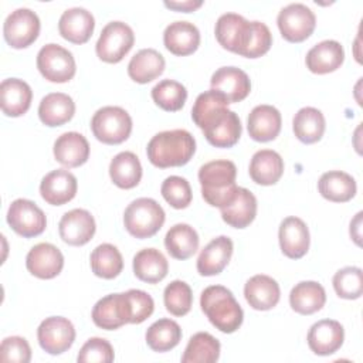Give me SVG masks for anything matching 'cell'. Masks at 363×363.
<instances>
[{"label": "cell", "instance_id": "cell-48", "mask_svg": "<svg viewBox=\"0 0 363 363\" xmlns=\"http://www.w3.org/2000/svg\"><path fill=\"white\" fill-rule=\"evenodd\" d=\"M126 296L130 306V323L145 322L155 311L153 298L142 289H129Z\"/></svg>", "mask_w": 363, "mask_h": 363}, {"label": "cell", "instance_id": "cell-38", "mask_svg": "<svg viewBox=\"0 0 363 363\" xmlns=\"http://www.w3.org/2000/svg\"><path fill=\"white\" fill-rule=\"evenodd\" d=\"M109 176L119 189H133L142 179V164L133 152H121L109 163Z\"/></svg>", "mask_w": 363, "mask_h": 363}, {"label": "cell", "instance_id": "cell-32", "mask_svg": "<svg viewBox=\"0 0 363 363\" xmlns=\"http://www.w3.org/2000/svg\"><path fill=\"white\" fill-rule=\"evenodd\" d=\"M164 65V58L157 50L143 48L130 58L128 75L138 84H147L163 74Z\"/></svg>", "mask_w": 363, "mask_h": 363}, {"label": "cell", "instance_id": "cell-9", "mask_svg": "<svg viewBox=\"0 0 363 363\" xmlns=\"http://www.w3.org/2000/svg\"><path fill=\"white\" fill-rule=\"evenodd\" d=\"M281 35L289 43H302L311 37L316 26L313 11L302 3H291L281 9L277 17Z\"/></svg>", "mask_w": 363, "mask_h": 363}, {"label": "cell", "instance_id": "cell-44", "mask_svg": "<svg viewBox=\"0 0 363 363\" xmlns=\"http://www.w3.org/2000/svg\"><path fill=\"white\" fill-rule=\"evenodd\" d=\"M335 292L343 299H357L363 294V272L359 267H345L332 279Z\"/></svg>", "mask_w": 363, "mask_h": 363}, {"label": "cell", "instance_id": "cell-41", "mask_svg": "<svg viewBox=\"0 0 363 363\" xmlns=\"http://www.w3.org/2000/svg\"><path fill=\"white\" fill-rule=\"evenodd\" d=\"M220 342L207 332L194 333L182 356V363H214L220 357Z\"/></svg>", "mask_w": 363, "mask_h": 363}, {"label": "cell", "instance_id": "cell-40", "mask_svg": "<svg viewBox=\"0 0 363 363\" xmlns=\"http://www.w3.org/2000/svg\"><path fill=\"white\" fill-rule=\"evenodd\" d=\"M92 272L104 279L116 278L123 269V258L119 250L109 244L104 242L95 247L89 257Z\"/></svg>", "mask_w": 363, "mask_h": 363}, {"label": "cell", "instance_id": "cell-47", "mask_svg": "<svg viewBox=\"0 0 363 363\" xmlns=\"http://www.w3.org/2000/svg\"><path fill=\"white\" fill-rule=\"evenodd\" d=\"M272 45V34L267 24L261 21H252V31L247 48L242 52L245 58H258L269 51Z\"/></svg>", "mask_w": 363, "mask_h": 363}, {"label": "cell", "instance_id": "cell-50", "mask_svg": "<svg viewBox=\"0 0 363 363\" xmlns=\"http://www.w3.org/2000/svg\"><path fill=\"white\" fill-rule=\"evenodd\" d=\"M164 6L167 9L176 10V11H183V13H190L203 6L201 0H186V1H164Z\"/></svg>", "mask_w": 363, "mask_h": 363}, {"label": "cell", "instance_id": "cell-6", "mask_svg": "<svg viewBox=\"0 0 363 363\" xmlns=\"http://www.w3.org/2000/svg\"><path fill=\"white\" fill-rule=\"evenodd\" d=\"M91 129L94 136L105 145H119L132 132V118L121 106H102L92 119Z\"/></svg>", "mask_w": 363, "mask_h": 363}, {"label": "cell", "instance_id": "cell-4", "mask_svg": "<svg viewBox=\"0 0 363 363\" xmlns=\"http://www.w3.org/2000/svg\"><path fill=\"white\" fill-rule=\"evenodd\" d=\"M200 306L210 323L223 333H233L242 325L244 312L233 292L223 285L207 286L201 292Z\"/></svg>", "mask_w": 363, "mask_h": 363}, {"label": "cell", "instance_id": "cell-14", "mask_svg": "<svg viewBox=\"0 0 363 363\" xmlns=\"http://www.w3.org/2000/svg\"><path fill=\"white\" fill-rule=\"evenodd\" d=\"M92 322L105 330H115L130 323V306L126 292L109 294L92 308Z\"/></svg>", "mask_w": 363, "mask_h": 363}, {"label": "cell", "instance_id": "cell-7", "mask_svg": "<svg viewBox=\"0 0 363 363\" xmlns=\"http://www.w3.org/2000/svg\"><path fill=\"white\" fill-rule=\"evenodd\" d=\"M135 43L133 30L123 21L108 23L96 41L95 51L101 61L116 64L130 51Z\"/></svg>", "mask_w": 363, "mask_h": 363}, {"label": "cell", "instance_id": "cell-16", "mask_svg": "<svg viewBox=\"0 0 363 363\" xmlns=\"http://www.w3.org/2000/svg\"><path fill=\"white\" fill-rule=\"evenodd\" d=\"M28 272L40 279H52L64 268V255L54 244H35L26 257Z\"/></svg>", "mask_w": 363, "mask_h": 363}, {"label": "cell", "instance_id": "cell-49", "mask_svg": "<svg viewBox=\"0 0 363 363\" xmlns=\"http://www.w3.org/2000/svg\"><path fill=\"white\" fill-rule=\"evenodd\" d=\"M0 360L28 363L31 360V347L28 342L21 336H10L3 339L0 346Z\"/></svg>", "mask_w": 363, "mask_h": 363}, {"label": "cell", "instance_id": "cell-27", "mask_svg": "<svg viewBox=\"0 0 363 363\" xmlns=\"http://www.w3.org/2000/svg\"><path fill=\"white\" fill-rule=\"evenodd\" d=\"M33 91L30 85L18 78H7L0 84V106L6 116L24 115L31 105Z\"/></svg>", "mask_w": 363, "mask_h": 363}, {"label": "cell", "instance_id": "cell-43", "mask_svg": "<svg viewBox=\"0 0 363 363\" xmlns=\"http://www.w3.org/2000/svg\"><path fill=\"white\" fill-rule=\"evenodd\" d=\"M163 301L167 312L173 316H184L193 305V292L189 284L180 279L172 281L163 292Z\"/></svg>", "mask_w": 363, "mask_h": 363}, {"label": "cell", "instance_id": "cell-28", "mask_svg": "<svg viewBox=\"0 0 363 363\" xmlns=\"http://www.w3.org/2000/svg\"><path fill=\"white\" fill-rule=\"evenodd\" d=\"M163 43L174 55H190L200 45V31L190 21H173L164 28Z\"/></svg>", "mask_w": 363, "mask_h": 363}, {"label": "cell", "instance_id": "cell-42", "mask_svg": "<svg viewBox=\"0 0 363 363\" xmlns=\"http://www.w3.org/2000/svg\"><path fill=\"white\" fill-rule=\"evenodd\" d=\"M153 102L167 112H177L184 106L187 89L183 84L174 79H162L152 88Z\"/></svg>", "mask_w": 363, "mask_h": 363}, {"label": "cell", "instance_id": "cell-37", "mask_svg": "<svg viewBox=\"0 0 363 363\" xmlns=\"http://www.w3.org/2000/svg\"><path fill=\"white\" fill-rule=\"evenodd\" d=\"M325 128L326 122L323 113L313 106L301 108L292 119L294 133L296 139L305 145L316 143L320 140L325 133Z\"/></svg>", "mask_w": 363, "mask_h": 363}, {"label": "cell", "instance_id": "cell-18", "mask_svg": "<svg viewBox=\"0 0 363 363\" xmlns=\"http://www.w3.org/2000/svg\"><path fill=\"white\" fill-rule=\"evenodd\" d=\"M309 349L319 356H329L340 349L345 340V329L335 319L315 322L306 336Z\"/></svg>", "mask_w": 363, "mask_h": 363}, {"label": "cell", "instance_id": "cell-51", "mask_svg": "<svg viewBox=\"0 0 363 363\" xmlns=\"http://www.w3.org/2000/svg\"><path fill=\"white\" fill-rule=\"evenodd\" d=\"M362 216H363V213L362 211H359L357 214H356V217L350 221V237L354 240V242L357 244V245H360V237H362V234H360V225H362Z\"/></svg>", "mask_w": 363, "mask_h": 363}, {"label": "cell", "instance_id": "cell-35", "mask_svg": "<svg viewBox=\"0 0 363 363\" xmlns=\"http://www.w3.org/2000/svg\"><path fill=\"white\" fill-rule=\"evenodd\" d=\"M326 302L325 288L316 281L298 282L289 292L291 308L301 315H312L320 311Z\"/></svg>", "mask_w": 363, "mask_h": 363}, {"label": "cell", "instance_id": "cell-29", "mask_svg": "<svg viewBox=\"0 0 363 363\" xmlns=\"http://www.w3.org/2000/svg\"><path fill=\"white\" fill-rule=\"evenodd\" d=\"M248 172L257 184L272 186L284 174V160L278 152L261 149L252 155Z\"/></svg>", "mask_w": 363, "mask_h": 363}, {"label": "cell", "instance_id": "cell-36", "mask_svg": "<svg viewBox=\"0 0 363 363\" xmlns=\"http://www.w3.org/2000/svg\"><path fill=\"white\" fill-rule=\"evenodd\" d=\"M199 234L197 231L184 223L174 224L169 228L164 235V247L170 257L176 259H187L199 250Z\"/></svg>", "mask_w": 363, "mask_h": 363}, {"label": "cell", "instance_id": "cell-10", "mask_svg": "<svg viewBox=\"0 0 363 363\" xmlns=\"http://www.w3.org/2000/svg\"><path fill=\"white\" fill-rule=\"evenodd\" d=\"M40 18L35 11L21 7L11 11L3 24L6 43L13 48H26L31 45L40 34Z\"/></svg>", "mask_w": 363, "mask_h": 363}, {"label": "cell", "instance_id": "cell-33", "mask_svg": "<svg viewBox=\"0 0 363 363\" xmlns=\"http://www.w3.org/2000/svg\"><path fill=\"white\" fill-rule=\"evenodd\" d=\"M320 196L333 203H346L356 194V180L346 172L329 170L318 182Z\"/></svg>", "mask_w": 363, "mask_h": 363}, {"label": "cell", "instance_id": "cell-1", "mask_svg": "<svg viewBox=\"0 0 363 363\" xmlns=\"http://www.w3.org/2000/svg\"><path fill=\"white\" fill-rule=\"evenodd\" d=\"M227 105L223 95L210 89L200 94L191 108L193 122L203 130L207 142L216 147L234 146L242 132L238 115Z\"/></svg>", "mask_w": 363, "mask_h": 363}, {"label": "cell", "instance_id": "cell-22", "mask_svg": "<svg viewBox=\"0 0 363 363\" xmlns=\"http://www.w3.org/2000/svg\"><path fill=\"white\" fill-rule=\"evenodd\" d=\"M281 113L272 105H257L247 119L248 135L255 142L274 140L281 132Z\"/></svg>", "mask_w": 363, "mask_h": 363}, {"label": "cell", "instance_id": "cell-39", "mask_svg": "<svg viewBox=\"0 0 363 363\" xmlns=\"http://www.w3.org/2000/svg\"><path fill=\"white\" fill-rule=\"evenodd\" d=\"M145 339L153 352H169L180 343L182 329L176 320L163 318L147 328Z\"/></svg>", "mask_w": 363, "mask_h": 363}, {"label": "cell", "instance_id": "cell-2", "mask_svg": "<svg viewBox=\"0 0 363 363\" xmlns=\"http://www.w3.org/2000/svg\"><path fill=\"white\" fill-rule=\"evenodd\" d=\"M194 152L196 139L186 129L159 132L149 140L146 147L149 162L159 169L184 166Z\"/></svg>", "mask_w": 363, "mask_h": 363}, {"label": "cell", "instance_id": "cell-3", "mask_svg": "<svg viewBox=\"0 0 363 363\" xmlns=\"http://www.w3.org/2000/svg\"><path fill=\"white\" fill-rule=\"evenodd\" d=\"M237 167L231 160H213L199 169L201 196L207 204L223 208L228 206L238 190Z\"/></svg>", "mask_w": 363, "mask_h": 363}, {"label": "cell", "instance_id": "cell-19", "mask_svg": "<svg viewBox=\"0 0 363 363\" xmlns=\"http://www.w3.org/2000/svg\"><path fill=\"white\" fill-rule=\"evenodd\" d=\"M278 238L282 254L291 259L302 258L309 250V230L299 217L289 216L284 218L279 225Z\"/></svg>", "mask_w": 363, "mask_h": 363}, {"label": "cell", "instance_id": "cell-21", "mask_svg": "<svg viewBox=\"0 0 363 363\" xmlns=\"http://www.w3.org/2000/svg\"><path fill=\"white\" fill-rule=\"evenodd\" d=\"M95 28V18L91 11L84 7H72L65 10L58 21V31L62 38L72 44L86 43Z\"/></svg>", "mask_w": 363, "mask_h": 363}, {"label": "cell", "instance_id": "cell-17", "mask_svg": "<svg viewBox=\"0 0 363 363\" xmlns=\"http://www.w3.org/2000/svg\"><path fill=\"white\" fill-rule=\"evenodd\" d=\"M211 89L223 95L228 104L245 99L251 91V81L247 72L237 67H221L210 79Z\"/></svg>", "mask_w": 363, "mask_h": 363}, {"label": "cell", "instance_id": "cell-34", "mask_svg": "<svg viewBox=\"0 0 363 363\" xmlns=\"http://www.w3.org/2000/svg\"><path fill=\"white\" fill-rule=\"evenodd\" d=\"M133 274L147 284H157L166 278L169 262L156 248H143L133 257Z\"/></svg>", "mask_w": 363, "mask_h": 363}, {"label": "cell", "instance_id": "cell-15", "mask_svg": "<svg viewBox=\"0 0 363 363\" xmlns=\"http://www.w3.org/2000/svg\"><path fill=\"white\" fill-rule=\"evenodd\" d=\"M96 230L94 216L84 208L67 211L58 224V233L64 242L74 247L85 245L91 241Z\"/></svg>", "mask_w": 363, "mask_h": 363}, {"label": "cell", "instance_id": "cell-25", "mask_svg": "<svg viewBox=\"0 0 363 363\" xmlns=\"http://www.w3.org/2000/svg\"><path fill=\"white\" fill-rule=\"evenodd\" d=\"M244 296L252 309L269 311L279 302L281 289L272 277L258 274L245 282Z\"/></svg>", "mask_w": 363, "mask_h": 363}, {"label": "cell", "instance_id": "cell-46", "mask_svg": "<svg viewBox=\"0 0 363 363\" xmlns=\"http://www.w3.org/2000/svg\"><path fill=\"white\" fill-rule=\"evenodd\" d=\"M115 353L112 345L102 337H91L81 347L77 360L81 363H111L113 362Z\"/></svg>", "mask_w": 363, "mask_h": 363}, {"label": "cell", "instance_id": "cell-45", "mask_svg": "<svg viewBox=\"0 0 363 363\" xmlns=\"http://www.w3.org/2000/svg\"><path fill=\"white\" fill-rule=\"evenodd\" d=\"M160 193L163 199L172 206L173 208L182 210L189 207L193 199L190 183L180 176H169L164 179L160 187Z\"/></svg>", "mask_w": 363, "mask_h": 363}, {"label": "cell", "instance_id": "cell-24", "mask_svg": "<svg viewBox=\"0 0 363 363\" xmlns=\"http://www.w3.org/2000/svg\"><path fill=\"white\" fill-rule=\"evenodd\" d=\"M234 244L227 235H220L211 240L197 258V271L203 277L220 274L230 262Z\"/></svg>", "mask_w": 363, "mask_h": 363}, {"label": "cell", "instance_id": "cell-30", "mask_svg": "<svg viewBox=\"0 0 363 363\" xmlns=\"http://www.w3.org/2000/svg\"><path fill=\"white\" fill-rule=\"evenodd\" d=\"M75 113V102L62 92H51L45 95L38 105L40 121L50 128L61 126L72 119Z\"/></svg>", "mask_w": 363, "mask_h": 363}, {"label": "cell", "instance_id": "cell-26", "mask_svg": "<svg viewBox=\"0 0 363 363\" xmlns=\"http://www.w3.org/2000/svg\"><path fill=\"white\" fill-rule=\"evenodd\" d=\"M52 152L60 164L68 169L78 167L89 157V143L82 133L65 132L55 139Z\"/></svg>", "mask_w": 363, "mask_h": 363}, {"label": "cell", "instance_id": "cell-11", "mask_svg": "<svg viewBox=\"0 0 363 363\" xmlns=\"http://www.w3.org/2000/svg\"><path fill=\"white\" fill-rule=\"evenodd\" d=\"M7 223L14 233L24 238L37 237L44 233L47 218L44 211L31 200L17 199L7 210Z\"/></svg>", "mask_w": 363, "mask_h": 363}, {"label": "cell", "instance_id": "cell-5", "mask_svg": "<svg viewBox=\"0 0 363 363\" xmlns=\"http://www.w3.org/2000/svg\"><path fill=\"white\" fill-rule=\"evenodd\" d=\"M166 214L162 206L149 197L133 200L123 213L126 231L136 238L153 237L164 224Z\"/></svg>", "mask_w": 363, "mask_h": 363}, {"label": "cell", "instance_id": "cell-31", "mask_svg": "<svg viewBox=\"0 0 363 363\" xmlns=\"http://www.w3.org/2000/svg\"><path fill=\"white\" fill-rule=\"evenodd\" d=\"M220 211L223 221L230 227L245 228L257 216V199L248 189L238 187L234 200Z\"/></svg>", "mask_w": 363, "mask_h": 363}, {"label": "cell", "instance_id": "cell-23", "mask_svg": "<svg viewBox=\"0 0 363 363\" xmlns=\"http://www.w3.org/2000/svg\"><path fill=\"white\" fill-rule=\"evenodd\" d=\"M345 61V50L336 40H323L315 44L305 57L306 68L313 74H329L340 68Z\"/></svg>", "mask_w": 363, "mask_h": 363}, {"label": "cell", "instance_id": "cell-20", "mask_svg": "<svg viewBox=\"0 0 363 363\" xmlns=\"http://www.w3.org/2000/svg\"><path fill=\"white\" fill-rule=\"evenodd\" d=\"M77 177L67 169H57L47 173L40 183L41 197L51 206H62L77 194Z\"/></svg>", "mask_w": 363, "mask_h": 363}, {"label": "cell", "instance_id": "cell-8", "mask_svg": "<svg viewBox=\"0 0 363 363\" xmlns=\"http://www.w3.org/2000/svg\"><path fill=\"white\" fill-rule=\"evenodd\" d=\"M37 68L50 82H68L77 72L74 55L58 44H45L37 54Z\"/></svg>", "mask_w": 363, "mask_h": 363}, {"label": "cell", "instance_id": "cell-13", "mask_svg": "<svg viewBox=\"0 0 363 363\" xmlns=\"http://www.w3.org/2000/svg\"><path fill=\"white\" fill-rule=\"evenodd\" d=\"M37 339L41 349L50 354H61L67 352L75 340V328L64 316L45 318L38 329Z\"/></svg>", "mask_w": 363, "mask_h": 363}, {"label": "cell", "instance_id": "cell-12", "mask_svg": "<svg viewBox=\"0 0 363 363\" xmlns=\"http://www.w3.org/2000/svg\"><path fill=\"white\" fill-rule=\"evenodd\" d=\"M252 31V21L237 13L221 14L216 23L214 34L218 44L238 55H242Z\"/></svg>", "mask_w": 363, "mask_h": 363}]
</instances>
